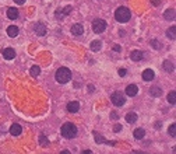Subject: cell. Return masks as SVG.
I'll use <instances>...</instances> for the list:
<instances>
[{"instance_id": "1", "label": "cell", "mask_w": 176, "mask_h": 154, "mask_svg": "<svg viewBox=\"0 0 176 154\" xmlns=\"http://www.w3.org/2000/svg\"><path fill=\"white\" fill-rule=\"evenodd\" d=\"M55 79H56V81L60 83V84H66L71 79V72L67 67H60V69H57L56 74H55Z\"/></svg>"}, {"instance_id": "2", "label": "cell", "mask_w": 176, "mask_h": 154, "mask_svg": "<svg viewBox=\"0 0 176 154\" xmlns=\"http://www.w3.org/2000/svg\"><path fill=\"white\" fill-rule=\"evenodd\" d=\"M132 17V13L129 10L127 7H119L115 11V18H116L119 23H127Z\"/></svg>"}, {"instance_id": "3", "label": "cell", "mask_w": 176, "mask_h": 154, "mask_svg": "<svg viewBox=\"0 0 176 154\" xmlns=\"http://www.w3.org/2000/svg\"><path fill=\"white\" fill-rule=\"evenodd\" d=\"M62 136H64L66 139H73L77 136V128L73 123H64L62 126Z\"/></svg>"}, {"instance_id": "4", "label": "cell", "mask_w": 176, "mask_h": 154, "mask_svg": "<svg viewBox=\"0 0 176 154\" xmlns=\"http://www.w3.org/2000/svg\"><path fill=\"white\" fill-rule=\"evenodd\" d=\"M106 29V21L102 18H96L92 21V31L95 34H101Z\"/></svg>"}, {"instance_id": "5", "label": "cell", "mask_w": 176, "mask_h": 154, "mask_svg": "<svg viewBox=\"0 0 176 154\" xmlns=\"http://www.w3.org/2000/svg\"><path fill=\"white\" fill-rule=\"evenodd\" d=\"M111 100H112V104L116 106H122L126 102V98H124V95L122 93H115L112 94V97H111Z\"/></svg>"}, {"instance_id": "6", "label": "cell", "mask_w": 176, "mask_h": 154, "mask_svg": "<svg viewBox=\"0 0 176 154\" xmlns=\"http://www.w3.org/2000/svg\"><path fill=\"white\" fill-rule=\"evenodd\" d=\"M2 53H3V57L7 59V60H11V59L16 57V52H14L13 48H4L3 51H2Z\"/></svg>"}, {"instance_id": "7", "label": "cell", "mask_w": 176, "mask_h": 154, "mask_svg": "<svg viewBox=\"0 0 176 154\" xmlns=\"http://www.w3.org/2000/svg\"><path fill=\"white\" fill-rule=\"evenodd\" d=\"M34 31H35L36 35H39V37H44V35H46V27H45V24H42V23H38V24H35V27H34Z\"/></svg>"}, {"instance_id": "8", "label": "cell", "mask_w": 176, "mask_h": 154, "mask_svg": "<svg viewBox=\"0 0 176 154\" xmlns=\"http://www.w3.org/2000/svg\"><path fill=\"white\" fill-rule=\"evenodd\" d=\"M137 93H138V87L136 84H130L126 87V94H127L129 97H136Z\"/></svg>"}, {"instance_id": "9", "label": "cell", "mask_w": 176, "mask_h": 154, "mask_svg": "<svg viewBox=\"0 0 176 154\" xmlns=\"http://www.w3.org/2000/svg\"><path fill=\"white\" fill-rule=\"evenodd\" d=\"M71 34L73 35H76V37H80L84 34V27L81 24H74L71 27Z\"/></svg>"}, {"instance_id": "10", "label": "cell", "mask_w": 176, "mask_h": 154, "mask_svg": "<svg viewBox=\"0 0 176 154\" xmlns=\"http://www.w3.org/2000/svg\"><path fill=\"white\" fill-rule=\"evenodd\" d=\"M78 109H80V102L78 101H71L67 104V111L68 112H71V114H74V112H78Z\"/></svg>"}, {"instance_id": "11", "label": "cell", "mask_w": 176, "mask_h": 154, "mask_svg": "<svg viewBox=\"0 0 176 154\" xmlns=\"http://www.w3.org/2000/svg\"><path fill=\"white\" fill-rule=\"evenodd\" d=\"M21 132H23V128H21V125H18V123H14V125H11V128H10V133H11L13 136H20Z\"/></svg>"}, {"instance_id": "12", "label": "cell", "mask_w": 176, "mask_h": 154, "mask_svg": "<svg viewBox=\"0 0 176 154\" xmlns=\"http://www.w3.org/2000/svg\"><path fill=\"white\" fill-rule=\"evenodd\" d=\"M164 17H165V20H168V21L175 20V17H176L175 8H168V10L164 13Z\"/></svg>"}, {"instance_id": "13", "label": "cell", "mask_w": 176, "mask_h": 154, "mask_svg": "<svg viewBox=\"0 0 176 154\" xmlns=\"http://www.w3.org/2000/svg\"><path fill=\"white\" fill-rule=\"evenodd\" d=\"M141 76H143V80H144V81H151L152 79H154V72H152L151 69H147V70H144V72H143V74H141Z\"/></svg>"}, {"instance_id": "14", "label": "cell", "mask_w": 176, "mask_h": 154, "mask_svg": "<svg viewBox=\"0 0 176 154\" xmlns=\"http://www.w3.org/2000/svg\"><path fill=\"white\" fill-rule=\"evenodd\" d=\"M7 17L10 18V20H16V18H18V10L14 7H10L7 10Z\"/></svg>"}, {"instance_id": "15", "label": "cell", "mask_w": 176, "mask_h": 154, "mask_svg": "<svg viewBox=\"0 0 176 154\" xmlns=\"http://www.w3.org/2000/svg\"><path fill=\"white\" fill-rule=\"evenodd\" d=\"M7 35L11 38H16L17 35H18V27H16V25H10L7 28Z\"/></svg>"}, {"instance_id": "16", "label": "cell", "mask_w": 176, "mask_h": 154, "mask_svg": "<svg viewBox=\"0 0 176 154\" xmlns=\"http://www.w3.org/2000/svg\"><path fill=\"white\" fill-rule=\"evenodd\" d=\"M150 94H151L152 97H161L162 95V90L158 85H152L151 88H150Z\"/></svg>"}, {"instance_id": "17", "label": "cell", "mask_w": 176, "mask_h": 154, "mask_svg": "<svg viewBox=\"0 0 176 154\" xmlns=\"http://www.w3.org/2000/svg\"><path fill=\"white\" fill-rule=\"evenodd\" d=\"M130 57H132V60H134V62H140L141 59H143V52H141V51H133Z\"/></svg>"}, {"instance_id": "18", "label": "cell", "mask_w": 176, "mask_h": 154, "mask_svg": "<svg viewBox=\"0 0 176 154\" xmlns=\"http://www.w3.org/2000/svg\"><path fill=\"white\" fill-rule=\"evenodd\" d=\"M164 69H165V72H168V73H172L173 70H175V65H173V62L165 60V62H164Z\"/></svg>"}, {"instance_id": "19", "label": "cell", "mask_w": 176, "mask_h": 154, "mask_svg": "<svg viewBox=\"0 0 176 154\" xmlns=\"http://www.w3.org/2000/svg\"><path fill=\"white\" fill-rule=\"evenodd\" d=\"M101 46H102L101 41H92L91 45H90V48H91L92 52H98V51L101 49Z\"/></svg>"}, {"instance_id": "20", "label": "cell", "mask_w": 176, "mask_h": 154, "mask_svg": "<svg viewBox=\"0 0 176 154\" xmlns=\"http://www.w3.org/2000/svg\"><path fill=\"white\" fill-rule=\"evenodd\" d=\"M175 34H176V27H175V25H172V27H171V28H168V31H166V37H168L169 39L173 41L176 38Z\"/></svg>"}, {"instance_id": "21", "label": "cell", "mask_w": 176, "mask_h": 154, "mask_svg": "<svg viewBox=\"0 0 176 154\" xmlns=\"http://www.w3.org/2000/svg\"><path fill=\"white\" fill-rule=\"evenodd\" d=\"M126 122H129V123H134V122H137V114L136 112H130V114L126 115Z\"/></svg>"}, {"instance_id": "22", "label": "cell", "mask_w": 176, "mask_h": 154, "mask_svg": "<svg viewBox=\"0 0 176 154\" xmlns=\"http://www.w3.org/2000/svg\"><path fill=\"white\" fill-rule=\"evenodd\" d=\"M144 136H145L144 129H136V130H134V137H136L137 140H141Z\"/></svg>"}, {"instance_id": "23", "label": "cell", "mask_w": 176, "mask_h": 154, "mask_svg": "<svg viewBox=\"0 0 176 154\" xmlns=\"http://www.w3.org/2000/svg\"><path fill=\"white\" fill-rule=\"evenodd\" d=\"M29 73H31V76L32 77H36V76H39L41 74V67L39 66H32L31 67V70H29Z\"/></svg>"}, {"instance_id": "24", "label": "cell", "mask_w": 176, "mask_h": 154, "mask_svg": "<svg viewBox=\"0 0 176 154\" xmlns=\"http://www.w3.org/2000/svg\"><path fill=\"white\" fill-rule=\"evenodd\" d=\"M168 102L171 105H175L176 104V91H171L168 95Z\"/></svg>"}, {"instance_id": "25", "label": "cell", "mask_w": 176, "mask_h": 154, "mask_svg": "<svg viewBox=\"0 0 176 154\" xmlns=\"http://www.w3.org/2000/svg\"><path fill=\"white\" fill-rule=\"evenodd\" d=\"M39 143H41V146H48V144H49V140L46 139V136H45V134H41V136H39Z\"/></svg>"}, {"instance_id": "26", "label": "cell", "mask_w": 176, "mask_h": 154, "mask_svg": "<svg viewBox=\"0 0 176 154\" xmlns=\"http://www.w3.org/2000/svg\"><path fill=\"white\" fill-rule=\"evenodd\" d=\"M168 133L172 136V137H175L176 136V125L175 123H172V125L169 126V129H168Z\"/></svg>"}, {"instance_id": "27", "label": "cell", "mask_w": 176, "mask_h": 154, "mask_svg": "<svg viewBox=\"0 0 176 154\" xmlns=\"http://www.w3.org/2000/svg\"><path fill=\"white\" fill-rule=\"evenodd\" d=\"M151 46H152L154 49H161V48H162V44H161L159 41L152 39V41H151Z\"/></svg>"}, {"instance_id": "28", "label": "cell", "mask_w": 176, "mask_h": 154, "mask_svg": "<svg viewBox=\"0 0 176 154\" xmlns=\"http://www.w3.org/2000/svg\"><path fill=\"white\" fill-rule=\"evenodd\" d=\"M62 11H63V14H64V16H68V14H71L73 7H71V6H66V7H64L63 10H62Z\"/></svg>"}, {"instance_id": "29", "label": "cell", "mask_w": 176, "mask_h": 154, "mask_svg": "<svg viewBox=\"0 0 176 154\" xmlns=\"http://www.w3.org/2000/svg\"><path fill=\"white\" fill-rule=\"evenodd\" d=\"M94 134H95V140H96V143H102V142H105V139L101 136L98 132H94Z\"/></svg>"}, {"instance_id": "30", "label": "cell", "mask_w": 176, "mask_h": 154, "mask_svg": "<svg viewBox=\"0 0 176 154\" xmlns=\"http://www.w3.org/2000/svg\"><path fill=\"white\" fill-rule=\"evenodd\" d=\"M55 16H56L57 20H63L64 14H63V11H62V10H56V14H55Z\"/></svg>"}, {"instance_id": "31", "label": "cell", "mask_w": 176, "mask_h": 154, "mask_svg": "<svg viewBox=\"0 0 176 154\" xmlns=\"http://www.w3.org/2000/svg\"><path fill=\"white\" fill-rule=\"evenodd\" d=\"M111 119H112V121H116V119H119V115H117V112H115V111H113V112H111Z\"/></svg>"}, {"instance_id": "32", "label": "cell", "mask_w": 176, "mask_h": 154, "mask_svg": "<svg viewBox=\"0 0 176 154\" xmlns=\"http://www.w3.org/2000/svg\"><path fill=\"white\" fill-rule=\"evenodd\" d=\"M126 73H127V70L126 69H119V76H126Z\"/></svg>"}, {"instance_id": "33", "label": "cell", "mask_w": 176, "mask_h": 154, "mask_svg": "<svg viewBox=\"0 0 176 154\" xmlns=\"http://www.w3.org/2000/svg\"><path fill=\"white\" fill-rule=\"evenodd\" d=\"M151 3H152V6H155L156 7V6H159L161 4V0H151Z\"/></svg>"}, {"instance_id": "34", "label": "cell", "mask_w": 176, "mask_h": 154, "mask_svg": "<svg viewBox=\"0 0 176 154\" xmlns=\"http://www.w3.org/2000/svg\"><path fill=\"white\" fill-rule=\"evenodd\" d=\"M113 51H116V52H120V49H122V48H120V45H113Z\"/></svg>"}, {"instance_id": "35", "label": "cell", "mask_w": 176, "mask_h": 154, "mask_svg": "<svg viewBox=\"0 0 176 154\" xmlns=\"http://www.w3.org/2000/svg\"><path fill=\"white\" fill-rule=\"evenodd\" d=\"M113 130H115V132H120V130H122V126H120V125H116L115 128H113Z\"/></svg>"}, {"instance_id": "36", "label": "cell", "mask_w": 176, "mask_h": 154, "mask_svg": "<svg viewBox=\"0 0 176 154\" xmlns=\"http://www.w3.org/2000/svg\"><path fill=\"white\" fill-rule=\"evenodd\" d=\"M94 90H95V87H94V85H92V84H88V91H90V93H92Z\"/></svg>"}, {"instance_id": "37", "label": "cell", "mask_w": 176, "mask_h": 154, "mask_svg": "<svg viewBox=\"0 0 176 154\" xmlns=\"http://www.w3.org/2000/svg\"><path fill=\"white\" fill-rule=\"evenodd\" d=\"M161 128H162V123H161V122H156V123H155V129H161Z\"/></svg>"}, {"instance_id": "38", "label": "cell", "mask_w": 176, "mask_h": 154, "mask_svg": "<svg viewBox=\"0 0 176 154\" xmlns=\"http://www.w3.org/2000/svg\"><path fill=\"white\" fill-rule=\"evenodd\" d=\"M17 4H24L25 3V0H14Z\"/></svg>"}]
</instances>
